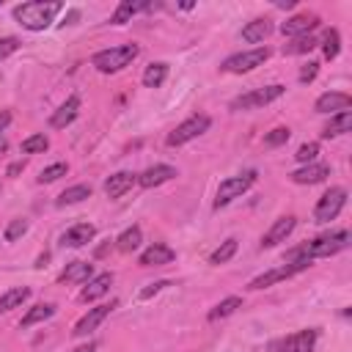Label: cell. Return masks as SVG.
Wrapping results in <instances>:
<instances>
[{"label": "cell", "instance_id": "4fadbf2b", "mask_svg": "<svg viewBox=\"0 0 352 352\" xmlns=\"http://www.w3.org/2000/svg\"><path fill=\"white\" fill-rule=\"evenodd\" d=\"M173 176H176V168H173V165H151V168H146V171L138 176V185H140L143 190H151V188H160V185L171 182Z\"/></svg>", "mask_w": 352, "mask_h": 352}, {"label": "cell", "instance_id": "bcb514c9", "mask_svg": "<svg viewBox=\"0 0 352 352\" xmlns=\"http://www.w3.org/2000/svg\"><path fill=\"white\" fill-rule=\"evenodd\" d=\"M23 171V162H14V165H9V176H17Z\"/></svg>", "mask_w": 352, "mask_h": 352}, {"label": "cell", "instance_id": "cb8c5ba5", "mask_svg": "<svg viewBox=\"0 0 352 352\" xmlns=\"http://www.w3.org/2000/svg\"><path fill=\"white\" fill-rule=\"evenodd\" d=\"M270 34H273V23H270L267 17L253 20V23H248V25L242 28V39H245L248 45H259V42H264Z\"/></svg>", "mask_w": 352, "mask_h": 352}, {"label": "cell", "instance_id": "d6986e66", "mask_svg": "<svg viewBox=\"0 0 352 352\" xmlns=\"http://www.w3.org/2000/svg\"><path fill=\"white\" fill-rule=\"evenodd\" d=\"M77 113H80V97H69L55 113H53V118H50V127L53 129H64V127H69L75 118H77Z\"/></svg>", "mask_w": 352, "mask_h": 352}, {"label": "cell", "instance_id": "5b68a950", "mask_svg": "<svg viewBox=\"0 0 352 352\" xmlns=\"http://www.w3.org/2000/svg\"><path fill=\"white\" fill-rule=\"evenodd\" d=\"M210 124H212V118L207 116V113H196V116H190L188 121H182L179 127H176L171 135H168V146H185V143H190V140H196L199 135H204L207 129H210Z\"/></svg>", "mask_w": 352, "mask_h": 352}, {"label": "cell", "instance_id": "d6a6232c", "mask_svg": "<svg viewBox=\"0 0 352 352\" xmlns=\"http://www.w3.org/2000/svg\"><path fill=\"white\" fill-rule=\"evenodd\" d=\"M322 53H325V58H327V61L338 58V53H341V36H338V31H336V28H330V31L325 34V42H322Z\"/></svg>", "mask_w": 352, "mask_h": 352}, {"label": "cell", "instance_id": "f1b7e54d", "mask_svg": "<svg viewBox=\"0 0 352 352\" xmlns=\"http://www.w3.org/2000/svg\"><path fill=\"white\" fill-rule=\"evenodd\" d=\"M140 240H143L140 226H129V229L116 240V248H118L121 253H132V251H138V248H140Z\"/></svg>", "mask_w": 352, "mask_h": 352}, {"label": "cell", "instance_id": "7402d4cb", "mask_svg": "<svg viewBox=\"0 0 352 352\" xmlns=\"http://www.w3.org/2000/svg\"><path fill=\"white\" fill-rule=\"evenodd\" d=\"M110 286H113V275H110V273H99V275H94V278L88 281V286L80 292V300H83V303L99 300L102 294L110 292Z\"/></svg>", "mask_w": 352, "mask_h": 352}, {"label": "cell", "instance_id": "d590c367", "mask_svg": "<svg viewBox=\"0 0 352 352\" xmlns=\"http://www.w3.org/2000/svg\"><path fill=\"white\" fill-rule=\"evenodd\" d=\"M66 171H69V165H66V162H55V165H47V168L39 173V182H42V185H47V182H55V179H61V176H66Z\"/></svg>", "mask_w": 352, "mask_h": 352}, {"label": "cell", "instance_id": "ee69618b", "mask_svg": "<svg viewBox=\"0 0 352 352\" xmlns=\"http://www.w3.org/2000/svg\"><path fill=\"white\" fill-rule=\"evenodd\" d=\"M77 17H80V12H77V9H72V12L66 14V20H64V25H72V23H75Z\"/></svg>", "mask_w": 352, "mask_h": 352}, {"label": "cell", "instance_id": "83f0119b", "mask_svg": "<svg viewBox=\"0 0 352 352\" xmlns=\"http://www.w3.org/2000/svg\"><path fill=\"white\" fill-rule=\"evenodd\" d=\"M55 314V305L53 303H39V305H34L25 316H23V322H20V327H31V325H39V322H45V319H50Z\"/></svg>", "mask_w": 352, "mask_h": 352}, {"label": "cell", "instance_id": "e575fe53", "mask_svg": "<svg viewBox=\"0 0 352 352\" xmlns=\"http://www.w3.org/2000/svg\"><path fill=\"white\" fill-rule=\"evenodd\" d=\"M234 253H237V240H226L221 248H215V251H212L210 264H226V262H229Z\"/></svg>", "mask_w": 352, "mask_h": 352}, {"label": "cell", "instance_id": "f6af8a7d", "mask_svg": "<svg viewBox=\"0 0 352 352\" xmlns=\"http://www.w3.org/2000/svg\"><path fill=\"white\" fill-rule=\"evenodd\" d=\"M97 349V341H88V344H83V347H77L75 352H94Z\"/></svg>", "mask_w": 352, "mask_h": 352}, {"label": "cell", "instance_id": "7dc6e473", "mask_svg": "<svg viewBox=\"0 0 352 352\" xmlns=\"http://www.w3.org/2000/svg\"><path fill=\"white\" fill-rule=\"evenodd\" d=\"M6 149H9V140H6L3 135H0V157H3V154H6Z\"/></svg>", "mask_w": 352, "mask_h": 352}, {"label": "cell", "instance_id": "60d3db41", "mask_svg": "<svg viewBox=\"0 0 352 352\" xmlns=\"http://www.w3.org/2000/svg\"><path fill=\"white\" fill-rule=\"evenodd\" d=\"M316 72H319V64H316V61H308V64L300 69V83H311V80L316 77Z\"/></svg>", "mask_w": 352, "mask_h": 352}, {"label": "cell", "instance_id": "277c9868", "mask_svg": "<svg viewBox=\"0 0 352 352\" xmlns=\"http://www.w3.org/2000/svg\"><path fill=\"white\" fill-rule=\"evenodd\" d=\"M256 176H259L256 171H245V173H237V176H229V179H223L221 188H218V196H215V210L231 204V201L240 199L245 190H251L253 182H256Z\"/></svg>", "mask_w": 352, "mask_h": 352}, {"label": "cell", "instance_id": "9a60e30c", "mask_svg": "<svg viewBox=\"0 0 352 352\" xmlns=\"http://www.w3.org/2000/svg\"><path fill=\"white\" fill-rule=\"evenodd\" d=\"M330 176V165L327 162H308L303 168H297L292 173V182L297 185H316V182H325Z\"/></svg>", "mask_w": 352, "mask_h": 352}, {"label": "cell", "instance_id": "7bdbcfd3", "mask_svg": "<svg viewBox=\"0 0 352 352\" xmlns=\"http://www.w3.org/2000/svg\"><path fill=\"white\" fill-rule=\"evenodd\" d=\"M9 124H12V113L9 110H0V132H3Z\"/></svg>", "mask_w": 352, "mask_h": 352}, {"label": "cell", "instance_id": "9c48e42d", "mask_svg": "<svg viewBox=\"0 0 352 352\" xmlns=\"http://www.w3.org/2000/svg\"><path fill=\"white\" fill-rule=\"evenodd\" d=\"M308 267H311V262H289V264H284V267H275V270H270V273L256 275V278L248 284V289H253V292L267 289V286H273V284H278V281H286V278H292V275H297V273H303V270H308Z\"/></svg>", "mask_w": 352, "mask_h": 352}, {"label": "cell", "instance_id": "d4e9b609", "mask_svg": "<svg viewBox=\"0 0 352 352\" xmlns=\"http://www.w3.org/2000/svg\"><path fill=\"white\" fill-rule=\"evenodd\" d=\"M349 129H352V110H341V113L330 116L327 127L322 129V138H338V135H344Z\"/></svg>", "mask_w": 352, "mask_h": 352}, {"label": "cell", "instance_id": "f35d334b", "mask_svg": "<svg viewBox=\"0 0 352 352\" xmlns=\"http://www.w3.org/2000/svg\"><path fill=\"white\" fill-rule=\"evenodd\" d=\"M316 154H319V143H303L300 149H297V162H303V165H308V162H314L316 160Z\"/></svg>", "mask_w": 352, "mask_h": 352}, {"label": "cell", "instance_id": "30bf717a", "mask_svg": "<svg viewBox=\"0 0 352 352\" xmlns=\"http://www.w3.org/2000/svg\"><path fill=\"white\" fill-rule=\"evenodd\" d=\"M316 330L314 327H308V330H297V333H292V336H286V338H278V341H273L270 344V349L273 352H314V347H316Z\"/></svg>", "mask_w": 352, "mask_h": 352}, {"label": "cell", "instance_id": "603a6c76", "mask_svg": "<svg viewBox=\"0 0 352 352\" xmlns=\"http://www.w3.org/2000/svg\"><path fill=\"white\" fill-rule=\"evenodd\" d=\"M149 9H151L149 0H124V3H118V9H116V14L110 17V23H113V25H124V23H129L135 14L149 12Z\"/></svg>", "mask_w": 352, "mask_h": 352}, {"label": "cell", "instance_id": "e0dca14e", "mask_svg": "<svg viewBox=\"0 0 352 352\" xmlns=\"http://www.w3.org/2000/svg\"><path fill=\"white\" fill-rule=\"evenodd\" d=\"M94 237H97V229H94L91 223H75L72 229L64 231L61 245H64V248H83V245H88Z\"/></svg>", "mask_w": 352, "mask_h": 352}, {"label": "cell", "instance_id": "8fae6325", "mask_svg": "<svg viewBox=\"0 0 352 352\" xmlns=\"http://www.w3.org/2000/svg\"><path fill=\"white\" fill-rule=\"evenodd\" d=\"M118 305V300H110V303H102V305H97V308H88V314L86 316H80V322L75 325V336L80 338V336H88V333H94L108 316H110V311Z\"/></svg>", "mask_w": 352, "mask_h": 352}, {"label": "cell", "instance_id": "2e32d148", "mask_svg": "<svg viewBox=\"0 0 352 352\" xmlns=\"http://www.w3.org/2000/svg\"><path fill=\"white\" fill-rule=\"evenodd\" d=\"M349 108H352V97L341 94V91H327L314 105L316 113H341V110H349Z\"/></svg>", "mask_w": 352, "mask_h": 352}, {"label": "cell", "instance_id": "7a4b0ae2", "mask_svg": "<svg viewBox=\"0 0 352 352\" xmlns=\"http://www.w3.org/2000/svg\"><path fill=\"white\" fill-rule=\"evenodd\" d=\"M64 12V3H58V0H31V3H23L14 9V20L28 28V31H45L53 25V20Z\"/></svg>", "mask_w": 352, "mask_h": 352}, {"label": "cell", "instance_id": "4dcf8cb0", "mask_svg": "<svg viewBox=\"0 0 352 352\" xmlns=\"http://www.w3.org/2000/svg\"><path fill=\"white\" fill-rule=\"evenodd\" d=\"M165 77H168V64H151L143 72V86L146 88H160L165 83Z\"/></svg>", "mask_w": 352, "mask_h": 352}, {"label": "cell", "instance_id": "1f68e13d", "mask_svg": "<svg viewBox=\"0 0 352 352\" xmlns=\"http://www.w3.org/2000/svg\"><path fill=\"white\" fill-rule=\"evenodd\" d=\"M316 45H319V42H316L314 36H297V39H292L289 45H284V55H305V53H311Z\"/></svg>", "mask_w": 352, "mask_h": 352}, {"label": "cell", "instance_id": "ba28073f", "mask_svg": "<svg viewBox=\"0 0 352 352\" xmlns=\"http://www.w3.org/2000/svg\"><path fill=\"white\" fill-rule=\"evenodd\" d=\"M286 86L275 83V86H267V88H256V91H248L242 97H237L231 102V110H253V108H264L270 102H275L278 97H284Z\"/></svg>", "mask_w": 352, "mask_h": 352}, {"label": "cell", "instance_id": "74e56055", "mask_svg": "<svg viewBox=\"0 0 352 352\" xmlns=\"http://www.w3.org/2000/svg\"><path fill=\"white\" fill-rule=\"evenodd\" d=\"M25 231H28V221H25V218H17V221H12V223H9V229H6V234H3V237H6V242H17Z\"/></svg>", "mask_w": 352, "mask_h": 352}, {"label": "cell", "instance_id": "ffe728a7", "mask_svg": "<svg viewBox=\"0 0 352 352\" xmlns=\"http://www.w3.org/2000/svg\"><path fill=\"white\" fill-rule=\"evenodd\" d=\"M138 182V176L135 173H129V171H118V173H113L110 179L105 182V196L108 199H121L132 185Z\"/></svg>", "mask_w": 352, "mask_h": 352}, {"label": "cell", "instance_id": "4316f807", "mask_svg": "<svg viewBox=\"0 0 352 352\" xmlns=\"http://www.w3.org/2000/svg\"><path fill=\"white\" fill-rule=\"evenodd\" d=\"M237 308H242V297H237V294H231V297H226V300H221L210 314H207V319L210 322H218V319H226V316H231Z\"/></svg>", "mask_w": 352, "mask_h": 352}, {"label": "cell", "instance_id": "7c38bea8", "mask_svg": "<svg viewBox=\"0 0 352 352\" xmlns=\"http://www.w3.org/2000/svg\"><path fill=\"white\" fill-rule=\"evenodd\" d=\"M294 226H297V218H294V215L278 218V221L267 229V234L262 237V248H275L278 242H286V237L294 231Z\"/></svg>", "mask_w": 352, "mask_h": 352}, {"label": "cell", "instance_id": "ab89813d", "mask_svg": "<svg viewBox=\"0 0 352 352\" xmlns=\"http://www.w3.org/2000/svg\"><path fill=\"white\" fill-rule=\"evenodd\" d=\"M17 50H20V39H14V36L0 39V61L9 58V55H12V53H17Z\"/></svg>", "mask_w": 352, "mask_h": 352}, {"label": "cell", "instance_id": "52a82bcc", "mask_svg": "<svg viewBox=\"0 0 352 352\" xmlns=\"http://www.w3.org/2000/svg\"><path fill=\"white\" fill-rule=\"evenodd\" d=\"M344 204H347V190H344V188H330V190L316 201V207H314V221H316V223H330V221H336V218L341 215Z\"/></svg>", "mask_w": 352, "mask_h": 352}, {"label": "cell", "instance_id": "8d00e7d4", "mask_svg": "<svg viewBox=\"0 0 352 352\" xmlns=\"http://www.w3.org/2000/svg\"><path fill=\"white\" fill-rule=\"evenodd\" d=\"M289 127H275L273 132H267L264 135V146H270V149H275V146H284L286 140H289Z\"/></svg>", "mask_w": 352, "mask_h": 352}, {"label": "cell", "instance_id": "5bb4252c", "mask_svg": "<svg viewBox=\"0 0 352 352\" xmlns=\"http://www.w3.org/2000/svg\"><path fill=\"white\" fill-rule=\"evenodd\" d=\"M319 25V17L316 14H294V17H289L284 25H281V34L284 36H292V39H297V36H311V31Z\"/></svg>", "mask_w": 352, "mask_h": 352}, {"label": "cell", "instance_id": "ac0fdd59", "mask_svg": "<svg viewBox=\"0 0 352 352\" xmlns=\"http://www.w3.org/2000/svg\"><path fill=\"white\" fill-rule=\"evenodd\" d=\"M176 259V253L168 248V245H162V242H154V245H149L143 253H140V267H162V264H171Z\"/></svg>", "mask_w": 352, "mask_h": 352}, {"label": "cell", "instance_id": "3957f363", "mask_svg": "<svg viewBox=\"0 0 352 352\" xmlns=\"http://www.w3.org/2000/svg\"><path fill=\"white\" fill-rule=\"evenodd\" d=\"M138 53H140L138 45H118V47L94 53L91 64H94L102 75H113V72H121L124 66H129V64L138 58Z\"/></svg>", "mask_w": 352, "mask_h": 352}, {"label": "cell", "instance_id": "484cf974", "mask_svg": "<svg viewBox=\"0 0 352 352\" xmlns=\"http://www.w3.org/2000/svg\"><path fill=\"white\" fill-rule=\"evenodd\" d=\"M28 297H31V289L28 286H14V289L3 292V294H0V314H6L12 308H20Z\"/></svg>", "mask_w": 352, "mask_h": 352}, {"label": "cell", "instance_id": "b9f144b4", "mask_svg": "<svg viewBox=\"0 0 352 352\" xmlns=\"http://www.w3.org/2000/svg\"><path fill=\"white\" fill-rule=\"evenodd\" d=\"M168 286V281H157V284H149L146 289H140V300H149V297H154L157 292H162Z\"/></svg>", "mask_w": 352, "mask_h": 352}, {"label": "cell", "instance_id": "8992f818", "mask_svg": "<svg viewBox=\"0 0 352 352\" xmlns=\"http://www.w3.org/2000/svg\"><path fill=\"white\" fill-rule=\"evenodd\" d=\"M267 58H270V50H267V47H256V50H248V53L229 55V58L221 64V69H223V72H231V75H245V72H253L256 66H262Z\"/></svg>", "mask_w": 352, "mask_h": 352}, {"label": "cell", "instance_id": "f546056e", "mask_svg": "<svg viewBox=\"0 0 352 352\" xmlns=\"http://www.w3.org/2000/svg\"><path fill=\"white\" fill-rule=\"evenodd\" d=\"M86 199H91V185H75V188H69V190H64V193L58 196V207L80 204V201H86Z\"/></svg>", "mask_w": 352, "mask_h": 352}, {"label": "cell", "instance_id": "6da1fadb", "mask_svg": "<svg viewBox=\"0 0 352 352\" xmlns=\"http://www.w3.org/2000/svg\"><path fill=\"white\" fill-rule=\"evenodd\" d=\"M349 245V231L341 229V231H333V234H325V237H316L294 251L286 253L289 262H314V259H322V256H333L338 251H344Z\"/></svg>", "mask_w": 352, "mask_h": 352}, {"label": "cell", "instance_id": "836d02e7", "mask_svg": "<svg viewBox=\"0 0 352 352\" xmlns=\"http://www.w3.org/2000/svg\"><path fill=\"white\" fill-rule=\"evenodd\" d=\"M50 149L47 135H31L23 140V154H45Z\"/></svg>", "mask_w": 352, "mask_h": 352}, {"label": "cell", "instance_id": "44dd1931", "mask_svg": "<svg viewBox=\"0 0 352 352\" xmlns=\"http://www.w3.org/2000/svg\"><path fill=\"white\" fill-rule=\"evenodd\" d=\"M94 278V264L91 262H72L66 264V270L61 273V284H88Z\"/></svg>", "mask_w": 352, "mask_h": 352}]
</instances>
